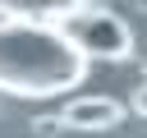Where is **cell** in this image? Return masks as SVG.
I'll return each mask as SVG.
<instances>
[{
    "mask_svg": "<svg viewBox=\"0 0 147 138\" xmlns=\"http://www.w3.org/2000/svg\"><path fill=\"white\" fill-rule=\"evenodd\" d=\"M87 74V55L46 18L0 23V87L18 97H55Z\"/></svg>",
    "mask_w": 147,
    "mask_h": 138,
    "instance_id": "1",
    "label": "cell"
},
{
    "mask_svg": "<svg viewBox=\"0 0 147 138\" xmlns=\"http://www.w3.org/2000/svg\"><path fill=\"white\" fill-rule=\"evenodd\" d=\"M64 37L92 60H119V55H129V46H133V37H129V23L119 18V14H110V9H69L64 14Z\"/></svg>",
    "mask_w": 147,
    "mask_h": 138,
    "instance_id": "2",
    "label": "cell"
},
{
    "mask_svg": "<svg viewBox=\"0 0 147 138\" xmlns=\"http://www.w3.org/2000/svg\"><path fill=\"white\" fill-rule=\"evenodd\" d=\"M119 115H124V106L110 97H78L64 106V124H74V129H115Z\"/></svg>",
    "mask_w": 147,
    "mask_h": 138,
    "instance_id": "3",
    "label": "cell"
},
{
    "mask_svg": "<svg viewBox=\"0 0 147 138\" xmlns=\"http://www.w3.org/2000/svg\"><path fill=\"white\" fill-rule=\"evenodd\" d=\"M133 106H138V115H147V83L138 87V97H133Z\"/></svg>",
    "mask_w": 147,
    "mask_h": 138,
    "instance_id": "4",
    "label": "cell"
}]
</instances>
